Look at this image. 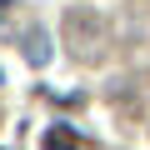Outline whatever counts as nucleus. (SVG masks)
<instances>
[{
	"mask_svg": "<svg viewBox=\"0 0 150 150\" xmlns=\"http://www.w3.org/2000/svg\"><path fill=\"white\" fill-rule=\"evenodd\" d=\"M45 150H80V140H75L70 125H50L45 130Z\"/></svg>",
	"mask_w": 150,
	"mask_h": 150,
	"instance_id": "f257e3e1",
	"label": "nucleus"
}]
</instances>
